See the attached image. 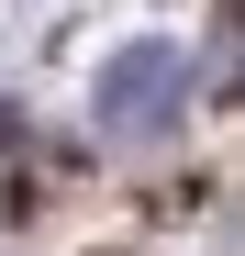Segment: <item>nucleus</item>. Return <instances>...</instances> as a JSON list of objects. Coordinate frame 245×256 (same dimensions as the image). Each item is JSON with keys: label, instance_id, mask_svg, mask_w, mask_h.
Wrapping results in <instances>:
<instances>
[{"label": "nucleus", "instance_id": "f257e3e1", "mask_svg": "<svg viewBox=\"0 0 245 256\" xmlns=\"http://www.w3.org/2000/svg\"><path fill=\"white\" fill-rule=\"evenodd\" d=\"M190 100V56L168 45V34H145V45H122V56H100V90H90V112H100V134H156Z\"/></svg>", "mask_w": 245, "mask_h": 256}]
</instances>
